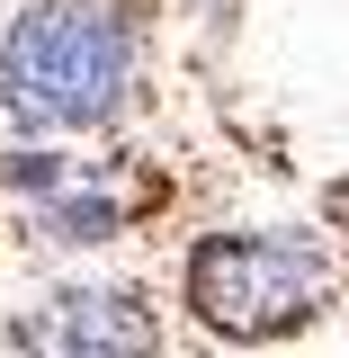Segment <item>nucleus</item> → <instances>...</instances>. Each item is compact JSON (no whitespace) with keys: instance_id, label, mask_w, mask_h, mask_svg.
Here are the masks:
<instances>
[{"instance_id":"1","label":"nucleus","mask_w":349,"mask_h":358,"mask_svg":"<svg viewBox=\"0 0 349 358\" xmlns=\"http://www.w3.org/2000/svg\"><path fill=\"white\" fill-rule=\"evenodd\" d=\"M134 27L126 0H36L0 36V108L36 134H81L108 126L134 81Z\"/></svg>"},{"instance_id":"2","label":"nucleus","mask_w":349,"mask_h":358,"mask_svg":"<svg viewBox=\"0 0 349 358\" xmlns=\"http://www.w3.org/2000/svg\"><path fill=\"white\" fill-rule=\"evenodd\" d=\"M332 296L322 233H215L188 260V305L224 341H278Z\"/></svg>"},{"instance_id":"3","label":"nucleus","mask_w":349,"mask_h":358,"mask_svg":"<svg viewBox=\"0 0 349 358\" xmlns=\"http://www.w3.org/2000/svg\"><path fill=\"white\" fill-rule=\"evenodd\" d=\"M152 305L126 287H72V296H45L18 322V358H152Z\"/></svg>"},{"instance_id":"4","label":"nucleus","mask_w":349,"mask_h":358,"mask_svg":"<svg viewBox=\"0 0 349 358\" xmlns=\"http://www.w3.org/2000/svg\"><path fill=\"white\" fill-rule=\"evenodd\" d=\"M9 179H18V197L36 206V224L54 242H108L134 215V188H117L108 171H81V162H18Z\"/></svg>"}]
</instances>
